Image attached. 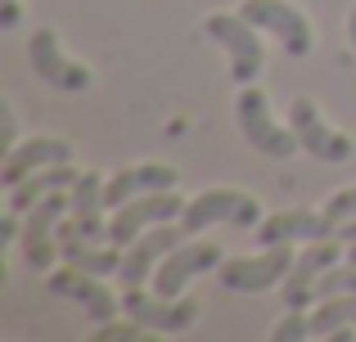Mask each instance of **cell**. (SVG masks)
Segmentation results:
<instances>
[{
	"label": "cell",
	"instance_id": "d6986e66",
	"mask_svg": "<svg viewBox=\"0 0 356 342\" xmlns=\"http://www.w3.org/2000/svg\"><path fill=\"white\" fill-rule=\"evenodd\" d=\"M99 203H104V180H99V171H81L77 185H72V221H77V230L86 239H104L108 225L104 216H99Z\"/></svg>",
	"mask_w": 356,
	"mask_h": 342
},
{
	"label": "cell",
	"instance_id": "8992f818",
	"mask_svg": "<svg viewBox=\"0 0 356 342\" xmlns=\"http://www.w3.org/2000/svg\"><path fill=\"white\" fill-rule=\"evenodd\" d=\"M181 198H176V189H158V194H140V198L122 203L113 225H108V243L118 248H131L136 243V234L145 225H167L172 216H181Z\"/></svg>",
	"mask_w": 356,
	"mask_h": 342
},
{
	"label": "cell",
	"instance_id": "30bf717a",
	"mask_svg": "<svg viewBox=\"0 0 356 342\" xmlns=\"http://www.w3.org/2000/svg\"><path fill=\"white\" fill-rule=\"evenodd\" d=\"M45 284H50L54 298H72L81 311H86V320H95V325H108V320L122 311V302L108 293V284H99V275H86V271H77V266L50 275Z\"/></svg>",
	"mask_w": 356,
	"mask_h": 342
},
{
	"label": "cell",
	"instance_id": "9a60e30c",
	"mask_svg": "<svg viewBox=\"0 0 356 342\" xmlns=\"http://www.w3.org/2000/svg\"><path fill=\"white\" fill-rule=\"evenodd\" d=\"M339 234V221L325 216V212H275L257 225V243L270 248V243H293V239H307V243H321V239H334Z\"/></svg>",
	"mask_w": 356,
	"mask_h": 342
},
{
	"label": "cell",
	"instance_id": "ac0fdd59",
	"mask_svg": "<svg viewBox=\"0 0 356 342\" xmlns=\"http://www.w3.org/2000/svg\"><path fill=\"white\" fill-rule=\"evenodd\" d=\"M77 176L81 171H72V162H54V167H41L36 176H27L23 185H14L9 189V212H32L36 203L45 198V194H54V189H72L77 185Z\"/></svg>",
	"mask_w": 356,
	"mask_h": 342
},
{
	"label": "cell",
	"instance_id": "52a82bcc",
	"mask_svg": "<svg viewBox=\"0 0 356 342\" xmlns=\"http://www.w3.org/2000/svg\"><path fill=\"white\" fill-rule=\"evenodd\" d=\"M27 59H32L36 77H41L45 86H54V90H68V95H77V90L90 86V72L81 68V63L63 59L59 32H54V27H36V32H32V41H27Z\"/></svg>",
	"mask_w": 356,
	"mask_h": 342
},
{
	"label": "cell",
	"instance_id": "ffe728a7",
	"mask_svg": "<svg viewBox=\"0 0 356 342\" xmlns=\"http://www.w3.org/2000/svg\"><path fill=\"white\" fill-rule=\"evenodd\" d=\"M312 338H334L339 329H356V293H343V298H325L321 311L312 320Z\"/></svg>",
	"mask_w": 356,
	"mask_h": 342
},
{
	"label": "cell",
	"instance_id": "9c48e42d",
	"mask_svg": "<svg viewBox=\"0 0 356 342\" xmlns=\"http://www.w3.org/2000/svg\"><path fill=\"white\" fill-rule=\"evenodd\" d=\"M339 257H348V248H334L330 239H321L316 248H302L293 262V271L284 275V284H280V293H284V311H302L307 302H316V284H321V275L330 271Z\"/></svg>",
	"mask_w": 356,
	"mask_h": 342
},
{
	"label": "cell",
	"instance_id": "44dd1931",
	"mask_svg": "<svg viewBox=\"0 0 356 342\" xmlns=\"http://www.w3.org/2000/svg\"><path fill=\"white\" fill-rule=\"evenodd\" d=\"M343 293H356V266L348 262V271H325L321 275V284H316V302H325V298H343Z\"/></svg>",
	"mask_w": 356,
	"mask_h": 342
},
{
	"label": "cell",
	"instance_id": "6da1fadb",
	"mask_svg": "<svg viewBox=\"0 0 356 342\" xmlns=\"http://www.w3.org/2000/svg\"><path fill=\"white\" fill-rule=\"evenodd\" d=\"M235 122H239L243 140H248L252 149H261L266 158H293V153L302 149L298 131L275 126V117H270V99L261 95L257 86H243L239 90V99H235Z\"/></svg>",
	"mask_w": 356,
	"mask_h": 342
},
{
	"label": "cell",
	"instance_id": "3957f363",
	"mask_svg": "<svg viewBox=\"0 0 356 342\" xmlns=\"http://www.w3.org/2000/svg\"><path fill=\"white\" fill-rule=\"evenodd\" d=\"M203 32L212 36L217 45H226L230 54V77L239 86H252L261 72V41H257V27L248 23L243 14H212L203 23Z\"/></svg>",
	"mask_w": 356,
	"mask_h": 342
},
{
	"label": "cell",
	"instance_id": "603a6c76",
	"mask_svg": "<svg viewBox=\"0 0 356 342\" xmlns=\"http://www.w3.org/2000/svg\"><path fill=\"white\" fill-rule=\"evenodd\" d=\"M325 216H334V221L356 216V185H352V189H343V194H334V198L325 203Z\"/></svg>",
	"mask_w": 356,
	"mask_h": 342
},
{
	"label": "cell",
	"instance_id": "4fadbf2b",
	"mask_svg": "<svg viewBox=\"0 0 356 342\" xmlns=\"http://www.w3.org/2000/svg\"><path fill=\"white\" fill-rule=\"evenodd\" d=\"M217 266H221L217 243H181V248H172V257H163V266L154 275V289H158V298H181V289L194 275L217 271Z\"/></svg>",
	"mask_w": 356,
	"mask_h": 342
},
{
	"label": "cell",
	"instance_id": "484cf974",
	"mask_svg": "<svg viewBox=\"0 0 356 342\" xmlns=\"http://www.w3.org/2000/svg\"><path fill=\"white\" fill-rule=\"evenodd\" d=\"M14 234H18V221H14V212H9V216H5V225H0V243H9Z\"/></svg>",
	"mask_w": 356,
	"mask_h": 342
},
{
	"label": "cell",
	"instance_id": "7402d4cb",
	"mask_svg": "<svg viewBox=\"0 0 356 342\" xmlns=\"http://www.w3.org/2000/svg\"><path fill=\"white\" fill-rule=\"evenodd\" d=\"M275 342H302L312 338V325H307V316H298V311H289L284 325H275V334H270Z\"/></svg>",
	"mask_w": 356,
	"mask_h": 342
},
{
	"label": "cell",
	"instance_id": "83f0119b",
	"mask_svg": "<svg viewBox=\"0 0 356 342\" xmlns=\"http://www.w3.org/2000/svg\"><path fill=\"white\" fill-rule=\"evenodd\" d=\"M348 262H352V266H356V243H348Z\"/></svg>",
	"mask_w": 356,
	"mask_h": 342
},
{
	"label": "cell",
	"instance_id": "2e32d148",
	"mask_svg": "<svg viewBox=\"0 0 356 342\" xmlns=\"http://www.w3.org/2000/svg\"><path fill=\"white\" fill-rule=\"evenodd\" d=\"M176 176L172 167H163V162H145V167H127L118 171L113 180H104V207H122V203L140 198V194H158V189H176Z\"/></svg>",
	"mask_w": 356,
	"mask_h": 342
},
{
	"label": "cell",
	"instance_id": "8fae6325",
	"mask_svg": "<svg viewBox=\"0 0 356 342\" xmlns=\"http://www.w3.org/2000/svg\"><path fill=\"white\" fill-rule=\"evenodd\" d=\"M63 212H72V203L54 189V194H45V198L36 203V212L27 216V225H23V262L32 266V271H50L54 253H59V248L50 243V234L59 230Z\"/></svg>",
	"mask_w": 356,
	"mask_h": 342
},
{
	"label": "cell",
	"instance_id": "277c9868",
	"mask_svg": "<svg viewBox=\"0 0 356 342\" xmlns=\"http://www.w3.org/2000/svg\"><path fill=\"white\" fill-rule=\"evenodd\" d=\"M239 14L248 18L257 32L275 36V41L284 45V54H293V59L312 54V23H307L293 5H284V0H243Z\"/></svg>",
	"mask_w": 356,
	"mask_h": 342
},
{
	"label": "cell",
	"instance_id": "d4e9b609",
	"mask_svg": "<svg viewBox=\"0 0 356 342\" xmlns=\"http://www.w3.org/2000/svg\"><path fill=\"white\" fill-rule=\"evenodd\" d=\"M339 239H343V243H356V216L339 221Z\"/></svg>",
	"mask_w": 356,
	"mask_h": 342
},
{
	"label": "cell",
	"instance_id": "e0dca14e",
	"mask_svg": "<svg viewBox=\"0 0 356 342\" xmlns=\"http://www.w3.org/2000/svg\"><path fill=\"white\" fill-rule=\"evenodd\" d=\"M181 234H185L181 225H163V230H154V234H145L140 243H131V253L122 257L118 280L127 284V289H131V284H145V275L163 262V253H172V248L181 243Z\"/></svg>",
	"mask_w": 356,
	"mask_h": 342
},
{
	"label": "cell",
	"instance_id": "5b68a950",
	"mask_svg": "<svg viewBox=\"0 0 356 342\" xmlns=\"http://www.w3.org/2000/svg\"><path fill=\"white\" fill-rule=\"evenodd\" d=\"M217 221H230V225H239V230H252L261 221V207H257V198H248V194H239V189H208V194H199V198L181 212V230L185 234H194V230H203V225H217Z\"/></svg>",
	"mask_w": 356,
	"mask_h": 342
},
{
	"label": "cell",
	"instance_id": "7c38bea8",
	"mask_svg": "<svg viewBox=\"0 0 356 342\" xmlns=\"http://www.w3.org/2000/svg\"><path fill=\"white\" fill-rule=\"evenodd\" d=\"M289 126L298 131V140H302V149L312 153V158H321V162H348L352 158V140L321 122L312 99H293V104H289Z\"/></svg>",
	"mask_w": 356,
	"mask_h": 342
},
{
	"label": "cell",
	"instance_id": "4316f807",
	"mask_svg": "<svg viewBox=\"0 0 356 342\" xmlns=\"http://www.w3.org/2000/svg\"><path fill=\"white\" fill-rule=\"evenodd\" d=\"M348 36H352V45H356V9L348 14Z\"/></svg>",
	"mask_w": 356,
	"mask_h": 342
},
{
	"label": "cell",
	"instance_id": "ba28073f",
	"mask_svg": "<svg viewBox=\"0 0 356 342\" xmlns=\"http://www.w3.org/2000/svg\"><path fill=\"white\" fill-rule=\"evenodd\" d=\"M122 311H127L140 329H154V334H181V329H190L194 316H199V307H194L190 298H145L140 284H131V289L122 293Z\"/></svg>",
	"mask_w": 356,
	"mask_h": 342
},
{
	"label": "cell",
	"instance_id": "cb8c5ba5",
	"mask_svg": "<svg viewBox=\"0 0 356 342\" xmlns=\"http://www.w3.org/2000/svg\"><path fill=\"white\" fill-rule=\"evenodd\" d=\"M136 329H140V325H136ZM136 329H113V325H99V329H95V342H104V338L127 342V338H136Z\"/></svg>",
	"mask_w": 356,
	"mask_h": 342
},
{
	"label": "cell",
	"instance_id": "5bb4252c",
	"mask_svg": "<svg viewBox=\"0 0 356 342\" xmlns=\"http://www.w3.org/2000/svg\"><path fill=\"white\" fill-rule=\"evenodd\" d=\"M54 162H72V144L68 140H54V135H36V140H23L9 149V158L0 162V185L14 189L23 185L32 171L41 167H54Z\"/></svg>",
	"mask_w": 356,
	"mask_h": 342
},
{
	"label": "cell",
	"instance_id": "7a4b0ae2",
	"mask_svg": "<svg viewBox=\"0 0 356 342\" xmlns=\"http://www.w3.org/2000/svg\"><path fill=\"white\" fill-rule=\"evenodd\" d=\"M298 257L289 253V243H270L261 257H230L217 266V284L230 293H261L270 284H284V275L293 271Z\"/></svg>",
	"mask_w": 356,
	"mask_h": 342
}]
</instances>
